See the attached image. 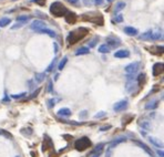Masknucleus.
<instances>
[{
    "label": "nucleus",
    "mask_w": 164,
    "mask_h": 157,
    "mask_svg": "<svg viewBox=\"0 0 164 157\" xmlns=\"http://www.w3.org/2000/svg\"><path fill=\"white\" fill-rule=\"evenodd\" d=\"M140 65H141L140 62H132L129 65H126L124 70H125V72L126 73H129V74H135L136 72L139 71Z\"/></svg>",
    "instance_id": "39448f33"
},
{
    "label": "nucleus",
    "mask_w": 164,
    "mask_h": 157,
    "mask_svg": "<svg viewBox=\"0 0 164 157\" xmlns=\"http://www.w3.org/2000/svg\"><path fill=\"white\" fill-rule=\"evenodd\" d=\"M161 38H162V32L161 31H155V32L152 31V40H159Z\"/></svg>",
    "instance_id": "393cba45"
},
{
    "label": "nucleus",
    "mask_w": 164,
    "mask_h": 157,
    "mask_svg": "<svg viewBox=\"0 0 164 157\" xmlns=\"http://www.w3.org/2000/svg\"><path fill=\"white\" fill-rule=\"evenodd\" d=\"M156 154H158V155H159L160 157H164L163 151H156Z\"/></svg>",
    "instance_id": "4c0bfd02"
},
{
    "label": "nucleus",
    "mask_w": 164,
    "mask_h": 157,
    "mask_svg": "<svg viewBox=\"0 0 164 157\" xmlns=\"http://www.w3.org/2000/svg\"><path fill=\"white\" fill-rule=\"evenodd\" d=\"M82 1L86 6H91L92 2H93V0H82Z\"/></svg>",
    "instance_id": "72a5a7b5"
},
{
    "label": "nucleus",
    "mask_w": 164,
    "mask_h": 157,
    "mask_svg": "<svg viewBox=\"0 0 164 157\" xmlns=\"http://www.w3.org/2000/svg\"><path fill=\"white\" fill-rule=\"evenodd\" d=\"M126 107H128V101L122 100V101H120V102H118V103L114 104L113 109H114L116 112H121V111H124Z\"/></svg>",
    "instance_id": "6e6552de"
},
{
    "label": "nucleus",
    "mask_w": 164,
    "mask_h": 157,
    "mask_svg": "<svg viewBox=\"0 0 164 157\" xmlns=\"http://www.w3.org/2000/svg\"><path fill=\"white\" fill-rule=\"evenodd\" d=\"M139 38H140L141 40H152V31L149 30V31H146L144 33L140 34Z\"/></svg>",
    "instance_id": "a211bd4d"
},
{
    "label": "nucleus",
    "mask_w": 164,
    "mask_h": 157,
    "mask_svg": "<svg viewBox=\"0 0 164 157\" xmlns=\"http://www.w3.org/2000/svg\"><path fill=\"white\" fill-rule=\"evenodd\" d=\"M38 33H43V34H48L49 37H51V38H54L56 37V32L52 31V30H50V29H41V30H39Z\"/></svg>",
    "instance_id": "dca6fc26"
},
{
    "label": "nucleus",
    "mask_w": 164,
    "mask_h": 157,
    "mask_svg": "<svg viewBox=\"0 0 164 157\" xmlns=\"http://www.w3.org/2000/svg\"><path fill=\"white\" fill-rule=\"evenodd\" d=\"M50 12L53 16H56V17H62V16L67 14L68 9L66 8V6L63 5L62 2L56 1V2H53L52 5L50 6Z\"/></svg>",
    "instance_id": "f03ea898"
},
{
    "label": "nucleus",
    "mask_w": 164,
    "mask_h": 157,
    "mask_svg": "<svg viewBox=\"0 0 164 157\" xmlns=\"http://www.w3.org/2000/svg\"><path fill=\"white\" fill-rule=\"evenodd\" d=\"M83 19L88 20L90 22L97 23L102 26L103 24V18L100 12H90V13H84L83 14Z\"/></svg>",
    "instance_id": "7ed1b4c3"
},
{
    "label": "nucleus",
    "mask_w": 164,
    "mask_h": 157,
    "mask_svg": "<svg viewBox=\"0 0 164 157\" xmlns=\"http://www.w3.org/2000/svg\"><path fill=\"white\" fill-rule=\"evenodd\" d=\"M124 32H125L128 36H131V37H134V36H136L138 34V29L133 28V27H125L124 28Z\"/></svg>",
    "instance_id": "ddd939ff"
},
{
    "label": "nucleus",
    "mask_w": 164,
    "mask_h": 157,
    "mask_svg": "<svg viewBox=\"0 0 164 157\" xmlns=\"http://www.w3.org/2000/svg\"><path fill=\"white\" fill-rule=\"evenodd\" d=\"M91 146V141L88 137H81L76 141L74 143V147L77 151H80V152H83L86 151L87 148H89Z\"/></svg>",
    "instance_id": "20e7f679"
},
{
    "label": "nucleus",
    "mask_w": 164,
    "mask_h": 157,
    "mask_svg": "<svg viewBox=\"0 0 164 157\" xmlns=\"http://www.w3.org/2000/svg\"><path fill=\"white\" fill-rule=\"evenodd\" d=\"M89 48L88 47H81V48H79L77 50V52H76V55H82V54H87L89 53Z\"/></svg>",
    "instance_id": "6ab92c4d"
},
{
    "label": "nucleus",
    "mask_w": 164,
    "mask_h": 157,
    "mask_svg": "<svg viewBox=\"0 0 164 157\" xmlns=\"http://www.w3.org/2000/svg\"><path fill=\"white\" fill-rule=\"evenodd\" d=\"M163 72V63L159 62V63H155L153 67H152V74L153 76H158Z\"/></svg>",
    "instance_id": "1a4fd4ad"
},
{
    "label": "nucleus",
    "mask_w": 164,
    "mask_h": 157,
    "mask_svg": "<svg viewBox=\"0 0 164 157\" xmlns=\"http://www.w3.org/2000/svg\"><path fill=\"white\" fill-rule=\"evenodd\" d=\"M10 22H11V20L9 18H1L0 19V28H4L6 26H8Z\"/></svg>",
    "instance_id": "4be33fe9"
},
{
    "label": "nucleus",
    "mask_w": 164,
    "mask_h": 157,
    "mask_svg": "<svg viewBox=\"0 0 164 157\" xmlns=\"http://www.w3.org/2000/svg\"><path fill=\"white\" fill-rule=\"evenodd\" d=\"M136 85H139V83H138V81H136V80H134V81H129L128 83H126L125 89H126V91H128V92L133 93V92H134V89L136 87Z\"/></svg>",
    "instance_id": "9b49d317"
},
{
    "label": "nucleus",
    "mask_w": 164,
    "mask_h": 157,
    "mask_svg": "<svg viewBox=\"0 0 164 157\" xmlns=\"http://www.w3.org/2000/svg\"><path fill=\"white\" fill-rule=\"evenodd\" d=\"M129 55H130V52L128 50H119L114 53L116 58H128Z\"/></svg>",
    "instance_id": "4468645a"
},
{
    "label": "nucleus",
    "mask_w": 164,
    "mask_h": 157,
    "mask_svg": "<svg viewBox=\"0 0 164 157\" xmlns=\"http://www.w3.org/2000/svg\"><path fill=\"white\" fill-rule=\"evenodd\" d=\"M108 1H109V2H112V1H113V0H108Z\"/></svg>",
    "instance_id": "a18cd8bd"
},
{
    "label": "nucleus",
    "mask_w": 164,
    "mask_h": 157,
    "mask_svg": "<svg viewBox=\"0 0 164 157\" xmlns=\"http://www.w3.org/2000/svg\"><path fill=\"white\" fill-rule=\"evenodd\" d=\"M79 0H68V2H70V4H77Z\"/></svg>",
    "instance_id": "79ce46f5"
},
{
    "label": "nucleus",
    "mask_w": 164,
    "mask_h": 157,
    "mask_svg": "<svg viewBox=\"0 0 164 157\" xmlns=\"http://www.w3.org/2000/svg\"><path fill=\"white\" fill-rule=\"evenodd\" d=\"M0 134H2V135H7V133H6V132H4L2 129H0Z\"/></svg>",
    "instance_id": "c03bdc74"
},
{
    "label": "nucleus",
    "mask_w": 164,
    "mask_h": 157,
    "mask_svg": "<svg viewBox=\"0 0 164 157\" xmlns=\"http://www.w3.org/2000/svg\"><path fill=\"white\" fill-rule=\"evenodd\" d=\"M106 116V112H101V113H98V114L94 115V119H100V117H103Z\"/></svg>",
    "instance_id": "473e14b6"
},
{
    "label": "nucleus",
    "mask_w": 164,
    "mask_h": 157,
    "mask_svg": "<svg viewBox=\"0 0 164 157\" xmlns=\"http://www.w3.org/2000/svg\"><path fill=\"white\" fill-rule=\"evenodd\" d=\"M52 90V82L50 81L49 82V87H48V91H51Z\"/></svg>",
    "instance_id": "a19ab883"
},
{
    "label": "nucleus",
    "mask_w": 164,
    "mask_h": 157,
    "mask_svg": "<svg viewBox=\"0 0 164 157\" xmlns=\"http://www.w3.org/2000/svg\"><path fill=\"white\" fill-rule=\"evenodd\" d=\"M64 17H66V21L70 24L74 23L76 20H77V16H76V13H73V12H67V14Z\"/></svg>",
    "instance_id": "f8f14e48"
},
{
    "label": "nucleus",
    "mask_w": 164,
    "mask_h": 157,
    "mask_svg": "<svg viewBox=\"0 0 164 157\" xmlns=\"http://www.w3.org/2000/svg\"><path fill=\"white\" fill-rule=\"evenodd\" d=\"M26 22H21V21H17V24L12 26V29H17V28H21L22 26H24Z\"/></svg>",
    "instance_id": "c756f323"
},
{
    "label": "nucleus",
    "mask_w": 164,
    "mask_h": 157,
    "mask_svg": "<svg viewBox=\"0 0 164 157\" xmlns=\"http://www.w3.org/2000/svg\"><path fill=\"white\" fill-rule=\"evenodd\" d=\"M30 28L34 30L36 32H38L39 30L46 28V23H44L42 20H34L32 23L30 24Z\"/></svg>",
    "instance_id": "423d86ee"
},
{
    "label": "nucleus",
    "mask_w": 164,
    "mask_h": 157,
    "mask_svg": "<svg viewBox=\"0 0 164 157\" xmlns=\"http://www.w3.org/2000/svg\"><path fill=\"white\" fill-rule=\"evenodd\" d=\"M89 33V30L87 28H83V27H80V28H78L77 30H74V31H71L70 34L68 36V42L69 43H76L78 41H80L81 39H83L87 34Z\"/></svg>",
    "instance_id": "f257e3e1"
},
{
    "label": "nucleus",
    "mask_w": 164,
    "mask_h": 157,
    "mask_svg": "<svg viewBox=\"0 0 164 157\" xmlns=\"http://www.w3.org/2000/svg\"><path fill=\"white\" fill-rule=\"evenodd\" d=\"M149 139H150V142H151V143L154 144V145H156L158 147H163V144L160 143L159 141H156V138H155V137H150Z\"/></svg>",
    "instance_id": "bb28decb"
},
{
    "label": "nucleus",
    "mask_w": 164,
    "mask_h": 157,
    "mask_svg": "<svg viewBox=\"0 0 164 157\" xmlns=\"http://www.w3.org/2000/svg\"><path fill=\"white\" fill-rule=\"evenodd\" d=\"M26 95V93H21V94H18V95H14L12 97L14 99H20V97H22V96Z\"/></svg>",
    "instance_id": "e433bc0d"
},
{
    "label": "nucleus",
    "mask_w": 164,
    "mask_h": 157,
    "mask_svg": "<svg viewBox=\"0 0 164 157\" xmlns=\"http://www.w3.org/2000/svg\"><path fill=\"white\" fill-rule=\"evenodd\" d=\"M94 2H96V5L97 6H100L103 4V0H94Z\"/></svg>",
    "instance_id": "58836bf2"
},
{
    "label": "nucleus",
    "mask_w": 164,
    "mask_h": 157,
    "mask_svg": "<svg viewBox=\"0 0 164 157\" xmlns=\"http://www.w3.org/2000/svg\"><path fill=\"white\" fill-rule=\"evenodd\" d=\"M140 126H142V129H146V131H149L150 129H151V124L148 122V121H142V122H140Z\"/></svg>",
    "instance_id": "b1692460"
},
{
    "label": "nucleus",
    "mask_w": 164,
    "mask_h": 157,
    "mask_svg": "<svg viewBox=\"0 0 164 157\" xmlns=\"http://www.w3.org/2000/svg\"><path fill=\"white\" fill-rule=\"evenodd\" d=\"M39 92H40V89H38V90L36 91V92H34V94H32V96H31V97H34V96H37V95H38V93H39Z\"/></svg>",
    "instance_id": "ea45409f"
},
{
    "label": "nucleus",
    "mask_w": 164,
    "mask_h": 157,
    "mask_svg": "<svg viewBox=\"0 0 164 157\" xmlns=\"http://www.w3.org/2000/svg\"><path fill=\"white\" fill-rule=\"evenodd\" d=\"M44 77H46V74H44V73H37V74L34 75V81L37 82V83H41V82L44 80Z\"/></svg>",
    "instance_id": "412c9836"
},
{
    "label": "nucleus",
    "mask_w": 164,
    "mask_h": 157,
    "mask_svg": "<svg viewBox=\"0 0 164 157\" xmlns=\"http://www.w3.org/2000/svg\"><path fill=\"white\" fill-rule=\"evenodd\" d=\"M67 62H68V58H63V59H62V61H61V62H60V63H59V67H58L59 70H62L63 67H66V64H67Z\"/></svg>",
    "instance_id": "cd10ccee"
},
{
    "label": "nucleus",
    "mask_w": 164,
    "mask_h": 157,
    "mask_svg": "<svg viewBox=\"0 0 164 157\" xmlns=\"http://www.w3.org/2000/svg\"><path fill=\"white\" fill-rule=\"evenodd\" d=\"M58 115L59 116H70L71 115V111L68 107H63V109H60L58 111Z\"/></svg>",
    "instance_id": "f3484780"
},
{
    "label": "nucleus",
    "mask_w": 164,
    "mask_h": 157,
    "mask_svg": "<svg viewBox=\"0 0 164 157\" xmlns=\"http://www.w3.org/2000/svg\"><path fill=\"white\" fill-rule=\"evenodd\" d=\"M106 43H108L106 45H109L111 48H116L121 44V41L116 37H108L106 38Z\"/></svg>",
    "instance_id": "0eeeda50"
},
{
    "label": "nucleus",
    "mask_w": 164,
    "mask_h": 157,
    "mask_svg": "<svg viewBox=\"0 0 164 157\" xmlns=\"http://www.w3.org/2000/svg\"><path fill=\"white\" fill-rule=\"evenodd\" d=\"M113 21H114V22H122V21H123V16H122V14H118L116 17V19L113 20Z\"/></svg>",
    "instance_id": "7c9ffc66"
},
{
    "label": "nucleus",
    "mask_w": 164,
    "mask_h": 157,
    "mask_svg": "<svg viewBox=\"0 0 164 157\" xmlns=\"http://www.w3.org/2000/svg\"><path fill=\"white\" fill-rule=\"evenodd\" d=\"M28 20H30V16H19V17H17V21H21V22L27 23Z\"/></svg>",
    "instance_id": "a878e982"
},
{
    "label": "nucleus",
    "mask_w": 164,
    "mask_h": 157,
    "mask_svg": "<svg viewBox=\"0 0 164 157\" xmlns=\"http://www.w3.org/2000/svg\"><path fill=\"white\" fill-rule=\"evenodd\" d=\"M53 45H54V52L57 53V52H58V45H57V43H54Z\"/></svg>",
    "instance_id": "37998d69"
},
{
    "label": "nucleus",
    "mask_w": 164,
    "mask_h": 157,
    "mask_svg": "<svg viewBox=\"0 0 164 157\" xmlns=\"http://www.w3.org/2000/svg\"><path fill=\"white\" fill-rule=\"evenodd\" d=\"M16 157H20V156H16Z\"/></svg>",
    "instance_id": "49530a36"
},
{
    "label": "nucleus",
    "mask_w": 164,
    "mask_h": 157,
    "mask_svg": "<svg viewBox=\"0 0 164 157\" xmlns=\"http://www.w3.org/2000/svg\"><path fill=\"white\" fill-rule=\"evenodd\" d=\"M56 63H57V58H54L53 59V61L51 62V64L48 67V69H47V72H51L53 70V67H54V65H56Z\"/></svg>",
    "instance_id": "c85d7f7f"
},
{
    "label": "nucleus",
    "mask_w": 164,
    "mask_h": 157,
    "mask_svg": "<svg viewBox=\"0 0 164 157\" xmlns=\"http://www.w3.org/2000/svg\"><path fill=\"white\" fill-rule=\"evenodd\" d=\"M158 105H159V101H150L149 103H146L145 104V109H154L158 107Z\"/></svg>",
    "instance_id": "2eb2a0df"
},
{
    "label": "nucleus",
    "mask_w": 164,
    "mask_h": 157,
    "mask_svg": "<svg viewBox=\"0 0 164 157\" xmlns=\"http://www.w3.org/2000/svg\"><path fill=\"white\" fill-rule=\"evenodd\" d=\"M99 52L109 53L110 52V47H109V45H106V44H102V45H100V48H99Z\"/></svg>",
    "instance_id": "5701e85b"
},
{
    "label": "nucleus",
    "mask_w": 164,
    "mask_h": 157,
    "mask_svg": "<svg viewBox=\"0 0 164 157\" xmlns=\"http://www.w3.org/2000/svg\"><path fill=\"white\" fill-rule=\"evenodd\" d=\"M134 144H136L138 146H140L141 148H143L145 152L149 154L150 156H153V151H152V149H151V148H150L146 144L142 143V142H139V141H134Z\"/></svg>",
    "instance_id": "9d476101"
},
{
    "label": "nucleus",
    "mask_w": 164,
    "mask_h": 157,
    "mask_svg": "<svg viewBox=\"0 0 164 157\" xmlns=\"http://www.w3.org/2000/svg\"><path fill=\"white\" fill-rule=\"evenodd\" d=\"M124 7H125V2H123V1H119V2L116 4V8H114V13H118L119 11H121L122 9H124Z\"/></svg>",
    "instance_id": "aec40b11"
},
{
    "label": "nucleus",
    "mask_w": 164,
    "mask_h": 157,
    "mask_svg": "<svg viewBox=\"0 0 164 157\" xmlns=\"http://www.w3.org/2000/svg\"><path fill=\"white\" fill-rule=\"evenodd\" d=\"M109 129H111V125H108V126H104V127H101L100 129V131H102V132H104V131H108Z\"/></svg>",
    "instance_id": "c9c22d12"
},
{
    "label": "nucleus",
    "mask_w": 164,
    "mask_h": 157,
    "mask_svg": "<svg viewBox=\"0 0 164 157\" xmlns=\"http://www.w3.org/2000/svg\"><path fill=\"white\" fill-rule=\"evenodd\" d=\"M97 42H98V38H94L93 40H91V42L89 43V47H88V48H93V47L97 44Z\"/></svg>",
    "instance_id": "2f4dec72"
},
{
    "label": "nucleus",
    "mask_w": 164,
    "mask_h": 157,
    "mask_svg": "<svg viewBox=\"0 0 164 157\" xmlns=\"http://www.w3.org/2000/svg\"><path fill=\"white\" fill-rule=\"evenodd\" d=\"M54 102H56V100H54V99H53V100H50V101H49V104H48L49 107H52V106H54V104H56Z\"/></svg>",
    "instance_id": "f704fd0d"
}]
</instances>
